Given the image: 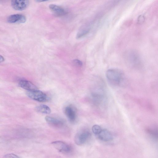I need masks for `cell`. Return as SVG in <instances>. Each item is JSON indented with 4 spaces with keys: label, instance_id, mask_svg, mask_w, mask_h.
Listing matches in <instances>:
<instances>
[{
    "label": "cell",
    "instance_id": "cell-7",
    "mask_svg": "<svg viewBox=\"0 0 158 158\" xmlns=\"http://www.w3.org/2000/svg\"><path fill=\"white\" fill-rule=\"evenodd\" d=\"M25 17L23 15L19 14H15L10 15L7 19V21L9 23H24L26 21Z\"/></svg>",
    "mask_w": 158,
    "mask_h": 158
},
{
    "label": "cell",
    "instance_id": "cell-16",
    "mask_svg": "<svg viewBox=\"0 0 158 158\" xmlns=\"http://www.w3.org/2000/svg\"><path fill=\"white\" fill-rule=\"evenodd\" d=\"M148 134L155 139L157 138V131L156 129H148L147 130Z\"/></svg>",
    "mask_w": 158,
    "mask_h": 158
},
{
    "label": "cell",
    "instance_id": "cell-14",
    "mask_svg": "<svg viewBox=\"0 0 158 158\" xmlns=\"http://www.w3.org/2000/svg\"><path fill=\"white\" fill-rule=\"evenodd\" d=\"M89 31V29L88 28H83L81 29L77 33V38L79 39L87 34Z\"/></svg>",
    "mask_w": 158,
    "mask_h": 158
},
{
    "label": "cell",
    "instance_id": "cell-19",
    "mask_svg": "<svg viewBox=\"0 0 158 158\" xmlns=\"http://www.w3.org/2000/svg\"><path fill=\"white\" fill-rule=\"evenodd\" d=\"M4 61V58L1 55H0V63Z\"/></svg>",
    "mask_w": 158,
    "mask_h": 158
},
{
    "label": "cell",
    "instance_id": "cell-5",
    "mask_svg": "<svg viewBox=\"0 0 158 158\" xmlns=\"http://www.w3.org/2000/svg\"><path fill=\"white\" fill-rule=\"evenodd\" d=\"M52 144L57 150L63 153H69L71 151V147L65 142L60 141H55L52 143Z\"/></svg>",
    "mask_w": 158,
    "mask_h": 158
},
{
    "label": "cell",
    "instance_id": "cell-12",
    "mask_svg": "<svg viewBox=\"0 0 158 158\" xmlns=\"http://www.w3.org/2000/svg\"><path fill=\"white\" fill-rule=\"evenodd\" d=\"M64 112L68 119L71 122H74L76 119V114L74 109L71 106L65 107Z\"/></svg>",
    "mask_w": 158,
    "mask_h": 158
},
{
    "label": "cell",
    "instance_id": "cell-9",
    "mask_svg": "<svg viewBox=\"0 0 158 158\" xmlns=\"http://www.w3.org/2000/svg\"><path fill=\"white\" fill-rule=\"evenodd\" d=\"M97 135L100 140L103 141H110L113 139L112 134L106 129H102L100 133Z\"/></svg>",
    "mask_w": 158,
    "mask_h": 158
},
{
    "label": "cell",
    "instance_id": "cell-1",
    "mask_svg": "<svg viewBox=\"0 0 158 158\" xmlns=\"http://www.w3.org/2000/svg\"><path fill=\"white\" fill-rule=\"evenodd\" d=\"M106 77L112 85L119 86L123 84L125 81V76L123 72L117 69H110L106 72Z\"/></svg>",
    "mask_w": 158,
    "mask_h": 158
},
{
    "label": "cell",
    "instance_id": "cell-18",
    "mask_svg": "<svg viewBox=\"0 0 158 158\" xmlns=\"http://www.w3.org/2000/svg\"><path fill=\"white\" fill-rule=\"evenodd\" d=\"M6 158H18V156L13 154H7L4 156Z\"/></svg>",
    "mask_w": 158,
    "mask_h": 158
},
{
    "label": "cell",
    "instance_id": "cell-13",
    "mask_svg": "<svg viewBox=\"0 0 158 158\" xmlns=\"http://www.w3.org/2000/svg\"><path fill=\"white\" fill-rule=\"evenodd\" d=\"M36 111L45 114H49L51 112L50 108L47 106L41 105L36 106L35 108Z\"/></svg>",
    "mask_w": 158,
    "mask_h": 158
},
{
    "label": "cell",
    "instance_id": "cell-6",
    "mask_svg": "<svg viewBox=\"0 0 158 158\" xmlns=\"http://www.w3.org/2000/svg\"><path fill=\"white\" fill-rule=\"evenodd\" d=\"M29 3V0H12L11 5L12 8L17 10H23L25 9Z\"/></svg>",
    "mask_w": 158,
    "mask_h": 158
},
{
    "label": "cell",
    "instance_id": "cell-3",
    "mask_svg": "<svg viewBox=\"0 0 158 158\" xmlns=\"http://www.w3.org/2000/svg\"><path fill=\"white\" fill-rule=\"evenodd\" d=\"M26 94L29 98L39 102H45L48 99V97L46 94L38 89L27 90Z\"/></svg>",
    "mask_w": 158,
    "mask_h": 158
},
{
    "label": "cell",
    "instance_id": "cell-4",
    "mask_svg": "<svg viewBox=\"0 0 158 158\" xmlns=\"http://www.w3.org/2000/svg\"><path fill=\"white\" fill-rule=\"evenodd\" d=\"M126 57L129 64L133 67H137L140 64V58L138 53L135 51H129L127 54Z\"/></svg>",
    "mask_w": 158,
    "mask_h": 158
},
{
    "label": "cell",
    "instance_id": "cell-20",
    "mask_svg": "<svg viewBox=\"0 0 158 158\" xmlns=\"http://www.w3.org/2000/svg\"><path fill=\"white\" fill-rule=\"evenodd\" d=\"M35 1L38 2H44L45 1H46L49 0H35Z\"/></svg>",
    "mask_w": 158,
    "mask_h": 158
},
{
    "label": "cell",
    "instance_id": "cell-2",
    "mask_svg": "<svg viewBox=\"0 0 158 158\" xmlns=\"http://www.w3.org/2000/svg\"><path fill=\"white\" fill-rule=\"evenodd\" d=\"M91 136L90 133L87 130L79 131L75 136V142L77 145H82L88 140Z\"/></svg>",
    "mask_w": 158,
    "mask_h": 158
},
{
    "label": "cell",
    "instance_id": "cell-15",
    "mask_svg": "<svg viewBox=\"0 0 158 158\" xmlns=\"http://www.w3.org/2000/svg\"><path fill=\"white\" fill-rule=\"evenodd\" d=\"M92 129L93 132L96 135L100 133L102 129L101 127L98 125H94L93 126Z\"/></svg>",
    "mask_w": 158,
    "mask_h": 158
},
{
    "label": "cell",
    "instance_id": "cell-17",
    "mask_svg": "<svg viewBox=\"0 0 158 158\" xmlns=\"http://www.w3.org/2000/svg\"><path fill=\"white\" fill-rule=\"evenodd\" d=\"M73 62L75 65L78 67H81L82 65V62L78 59L73 60Z\"/></svg>",
    "mask_w": 158,
    "mask_h": 158
},
{
    "label": "cell",
    "instance_id": "cell-8",
    "mask_svg": "<svg viewBox=\"0 0 158 158\" xmlns=\"http://www.w3.org/2000/svg\"><path fill=\"white\" fill-rule=\"evenodd\" d=\"M49 7L50 9L56 16H63L67 13V11L64 8L59 6L51 4L49 5Z\"/></svg>",
    "mask_w": 158,
    "mask_h": 158
},
{
    "label": "cell",
    "instance_id": "cell-10",
    "mask_svg": "<svg viewBox=\"0 0 158 158\" xmlns=\"http://www.w3.org/2000/svg\"><path fill=\"white\" fill-rule=\"evenodd\" d=\"M19 85L21 87L27 90L38 89L37 87L32 83L25 80H21L19 82Z\"/></svg>",
    "mask_w": 158,
    "mask_h": 158
},
{
    "label": "cell",
    "instance_id": "cell-11",
    "mask_svg": "<svg viewBox=\"0 0 158 158\" xmlns=\"http://www.w3.org/2000/svg\"><path fill=\"white\" fill-rule=\"evenodd\" d=\"M46 122L50 125L56 127H61L64 123L61 120L53 117L46 116L45 117Z\"/></svg>",
    "mask_w": 158,
    "mask_h": 158
}]
</instances>
